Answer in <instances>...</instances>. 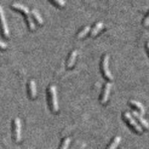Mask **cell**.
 Segmentation results:
<instances>
[{"mask_svg":"<svg viewBox=\"0 0 149 149\" xmlns=\"http://www.w3.org/2000/svg\"><path fill=\"white\" fill-rule=\"evenodd\" d=\"M12 7L14 8L17 9V10H21L25 14V16L26 17V20H27L28 24H29V26L31 30H34L35 29V24H34V20L32 19L31 17L30 11H29V8L26 6H25L22 4L14 2V3L12 4Z\"/></svg>","mask_w":149,"mask_h":149,"instance_id":"obj_1","label":"cell"},{"mask_svg":"<svg viewBox=\"0 0 149 149\" xmlns=\"http://www.w3.org/2000/svg\"><path fill=\"white\" fill-rule=\"evenodd\" d=\"M49 99H50V105L54 112H57L59 110L58 96H57V88L54 85H50L49 88Z\"/></svg>","mask_w":149,"mask_h":149,"instance_id":"obj_2","label":"cell"},{"mask_svg":"<svg viewBox=\"0 0 149 149\" xmlns=\"http://www.w3.org/2000/svg\"><path fill=\"white\" fill-rule=\"evenodd\" d=\"M0 29L5 37H8L9 36V29L8 26L7 21L5 19V13L2 7L0 5Z\"/></svg>","mask_w":149,"mask_h":149,"instance_id":"obj_3","label":"cell"},{"mask_svg":"<svg viewBox=\"0 0 149 149\" xmlns=\"http://www.w3.org/2000/svg\"><path fill=\"white\" fill-rule=\"evenodd\" d=\"M109 60H110V56H109V54H104L102 62V71H103L104 76L107 77L108 79L113 80V76L111 74V72L110 71V69H109Z\"/></svg>","mask_w":149,"mask_h":149,"instance_id":"obj_4","label":"cell"},{"mask_svg":"<svg viewBox=\"0 0 149 149\" xmlns=\"http://www.w3.org/2000/svg\"><path fill=\"white\" fill-rule=\"evenodd\" d=\"M124 117L125 118V119L127 120V122H128L129 125H130L131 127H133V128H134L136 131H137V132L139 133L142 132V127H141V125H139V124L137 123V122L134 119V118L133 117V116L131 115V113H130V112H125Z\"/></svg>","mask_w":149,"mask_h":149,"instance_id":"obj_5","label":"cell"},{"mask_svg":"<svg viewBox=\"0 0 149 149\" xmlns=\"http://www.w3.org/2000/svg\"><path fill=\"white\" fill-rule=\"evenodd\" d=\"M21 127L22 124L19 118L17 117L14 120V127H13V134L15 141L19 142L21 140Z\"/></svg>","mask_w":149,"mask_h":149,"instance_id":"obj_6","label":"cell"},{"mask_svg":"<svg viewBox=\"0 0 149 149\" xmlns=\"http://www.w3.org/2000/svg\"><path fill=\"white\" fill-rule=\"evenodd\" d=\"M110 89H111V84L110 82H107L104 86L103 93H102V98H101V101H102V104H105L107 102V101L108 100L109 95H110Z\"/></svg>","mask_w":149,"mask_h":149,"instance_id":"obj_7","label":"cell"},{"mask_svg":"<svg viewBox=\"0 0 149 149\" xmlns=\"http://www.w3.org/2000/svg\"><path fill=\"white\" fill-rule=\"evenodd\" d=\"M132 113L136 119H138V121L140 122L141 125H142L143 127H146V128H147V129L149 128V122H148L146 119H145L144 117H143V116H142L140 113H139V112H137V111H136V110H133Z\"/></svg>","mask_w":149,"mask_h":149,"instance_id":"obj_8","label":"cell"},{"mask_svg":"<svg viewBox=\"0 0 149 149\" xmlns=\"http://www.w3.org/2000/svg\"><path fill=\"white\" fill-rule=\"evenodd\" d=\"M29 93H30L31 98H34L37 95V86L34 80H30L29 83Z\"/></svg>","mask_w":149,"mask_h":149,"instance_id":"obj_9","label":"cell"},{"mask_svg":"<svg viewBox=\"0 0 149 149\" xmlns=\"http://www.w3.org/2000/svg\"><path fill=\"white\" fill-rule=\"evenodd\" d=\"M130 102V104L133 105V106H134L135 107H136V108L139 110V112H140V113L142 114V115H143V114L145 113V112H146V109H145V107L143 106V104H141L140 102H138V101L134 100V99H131V100H130V102Z\"/></svg>","mask_w":149,"mask_h":149,"instance_id":"obj_10","label":"cell"},{"mask_svg":"<svg viewBox=\"0 0 149 149\" xmlns=\"http://www.w3.org/2000/svg\"><path fill=\"white\" fill-rule=\"evenodd\" d=\"M77 55H78V51H77V50H73V51L71 52V54H70V57H69V59H68V62H67L68 67H72V66L74 65V62H75V59H76Z\"/></svg>","mask_w":149,"mask_h":149,"instance_id":"obj_11","label":"cell"},{"mask_svg":"<svg viewBox=\"0 0 149 149\" xmlns=\"http://www.w3.org/2000/svg\"><path fill=\"white\" fill-rule=\"evenodd\" d=\"M104 26V23L103 22H102V21H99V22H97L95 24V26H94V27L93 28V29H92L91 31V35L92 36H95V34H98V32H99V31L101 30V29L103 28Z\"/></svg>","mask_w":149,"mask_h":149,"instance_id":"obj_12","label":"cell"},{"mask_svg":"<svg viewBox=\"0 0 149 149\" xmlns=\"http://www.w3.org/2000/svg\"><path fill=\"white\" fill-rule=\"evenodd\" d=\"M121 139H122V137H121L120 136H116L113 140L112 141L110 146H108L107 149H116L117 147L119 146V143H120Z\"/></svg>","mask_w":149,"mask_h":149,"instance_id":"obj_13","label":"cell"},{"mask_svg":"<svg viewBox=\"0 0 149 149\" xmlns=\"http://www.w3.org/2000/svg\"><path fill=\"white\" fill-rule=\"evenodd\" d=\"M31 14H32V15L34 16V18L36 19V20L37 21L38 23L42 24V22H43V19H42V17H41L39 11H38L37 9H32V10H31Z\"/></svg>","mask_w":149,"mask_h":149,"instance_id":"obj_14","label":"cell"},{"mask_svg":"<svg viewBox=\"0 0 149 149\" xmlns=\"http://www.w3.org/2000/svg\"><path fill=\"white\" fill-rule=\"evenodd\" d=\"M90 30V26H86L80 31L78 33V35H77V37L78 38H81V37H84L87 33L89 32V31Z\"/></svg>","mask_w":149,"mask_h":149,"instance_id":"obj_15","label":"cell"},{"mask_svg":"<svg viewBox=\"0 0 149 149\" xmlns=\"http://www.w3.org/2000/svg\"><path fill=\"white\" fill-rule=\"evenodd\" d=\"M70 142H71V139L70 138H66L62 142V145L61 146V149H68L69 146H70Z\"/></svg>","mask_w":149,"mask_h":149,"instance_id":"obj_16","label":"cell"},{"mask_svg":"<svg viewBox=\"0 0 149 149\" xmlns=\"http://www.w3.org/2000/svg\"><path fill=\"white\" fill-rule=\"evenodd\" d=\"M53 2L55 3L56 5H58L59 6H61V7H62V6H64L65 4H66V2L63 1V0H54Z\"/></svg>","mask_w":149,"mask_h":149,"instance_id":"obj_17","label":"cell"},{"mask_svg":"<svg viewBox=\"0 0 149 149\" xmlns=\"http://www.w3.org/2000/svg\"><path fill=\"white\" fill-rule=\"evenodd\" d=\"M7 47H8V45L6 44L5 42H2V41L0 40V49H5Z\"/></svg>","mask_w":149,"mask_h":149,"instance_id":"obj_18","label":"cell"},{"mask_svg":"<svg viewBox=\"0 0 149 149\" xmlns=\"http://www.w3.org/2000/svg\"><path fill=\"white\" fill-rule=\"evenodd\" d=\"M143 23H144L145 26H149V14L146 17V19H144V22H143Z\"/></svg>","mask_w":149,"mask_h":149,"instance_id":"obj_19","label":"cell"},{"mask_svg":"<svg viewBox=\"0 0 149 149\" xmlns=\"http://www.w3.org/2000/svg\"><path fill=\"white\" fill-rule=\"evenodd\" d=\"M147 48H148V52H149V42H147Z\"/></svg>","mask_w":149,"mask_h":149,"instance_id":"obj_20","label":"cell"}]
</instances>
